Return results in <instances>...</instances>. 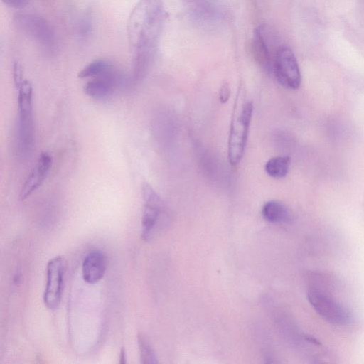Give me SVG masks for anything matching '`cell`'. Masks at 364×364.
<instances>
[{
  "label": "cell",
  "instance_id": "cell-1",
  "mask_svg": "<svg viewBox=\"0 0 364 364\" xmlns=\"http://www.w3.org/2000/svg\"><path fill=\"white\" fill-rule=\"evenodd\" d=\"M164 21L161 0H139L127 23V36L134 51V76L142 80L149 72Z\"/></svg>",
  "mask_w": 364,
  "mask_h": 364
},
{
  "label": "cell",
  "instance_id": "cell-2",
  "mask_svg": "<svg viewBox=\"0 0 364 364\" xmlns=\"http://www.w3.org/2000/svg\"><path fill=\"white\" fill-rule=\"evenodd\" d=\"M252 113V102L240 87L235 101L228 137V160L232 166H237L242 159Z\"/></svg>",
  "mask_w": 364,
  "mask_h": 364
},
{
  "label": "cell",
  "instance_id": "cell-3",
  "mask_svg": "<svg viewBox=\"0 0 364 364\" xmlns=\"http://www.w3.org/2000/svg\"><path fill=\"white\" fill-rule=\"evenodd\" d=\"M141 193L144 203L141 218V237L146 242L155 238L162 228L163 202L152 188L144 182L141 184Z\"/></svg>",
  "mask_w": 364,
  "mask_h": 364
},
{
  "label": "cell",
  "instance_id": "cell-4",
  "mask_svg": "<svg viewBox=\"0 0 364 364\" xmlns=\"http://www.w3.org/2000/svg\"><path fill=\"white\" fill-rule=\"evenodd\" d=\"M307 299L311 306L324 320L336 326H344L352 319L350 311L331 295L315 288L307 291Z\"/></svg>",
  "mask_w": 364,
  "mask_h": 364
},
{
  "label": "cell",
  "instance_id": "cell-5",
  "mask_svg": "<svg viewBox=\"0 0 364 364\" xmlns=\"http://www.w3.org/2000/svg\"><path fill=\"white\" fill-rule=\"evenodd\" d=\"M278 82L289 90L299 87L301 73L296 58L287 46H280L274 55L272 70Z\"/></svg>",
  "mask_w": 364,
  "mask_h": 364
},
{
  "label": "cell",
  "instance_id": "cell-6",
  "mask_svg": "<svg viewBox=\"0 0 364 364\" xmlns=\"http://www.w3.org/2000/svg\"><path fill=\"white\" fill-rule=\"evenodd\" d=\"M16 27L46 48H52L55 43V35L49 22L44 18L31 14H18L14 17Z\"/></svg>",
  "mask_w": 364,
  "mask_h": 364
},
{
  "label": "cell",
  "instance_id": "cell-7",
  "mask_svg": "<svg viewBox=\"0 0 364 364\" xmlns=\"http://www.w3.org/2000/svg\"><path fill=\"white\" fill-rule=\"evenodd\" d=\"M65 273V262L61 256L50 259L46 267V286L43 301L50 310L56 309L61 300Z\"/></svg>",
  "mask_w": 364,
  "mask_h": 364
},
{
  "label": "cell",
  "instance_id": "cell-8",
  "mask_svg": "<svg viewBox=\"0 0 364 364\" xmlns=\"http://www.w3.org/2000/svg\"><path fill=\"white\" fill-rule=\"evenodd\" d=\"M273 32L266 26H259L255 31L252 40V53L259 65L267 71L272 70L274 55L281 46H276Z\"/></svg>",
  "mask_w": 364,
  "mask_h": 364
},
{
  "label": "cell",
  "instance_id": "cell-9",
  "mask_svg": "<svg viewBox=\"0 0 364 364\" xmlns=\"http://www.w3.org/2000/svg\"><path fill=\"white\" fill-rule=\"evenodd\" d=\"M32 108H18L16 127V153L21 158L30 155L34 145V127Z\"/></svg>",
  "mask_w": 364,
  "mask_h": 364
},
{
  "label": "cell",
  "instance_id": "cell-10",
  "mask_svg": "<svg viewBox=\"0 0 364 364\" xmlns=\"http://www.w3.org/2000/svg\"><path fill=\"white\" fill-rule=\"evenodd\" d=\"M119 79L114 71L112 70L90 80L85 85V93L95 100H103L108 97L115 90Z\"/></svg>",
  "mask_w": 364,
  "mask_h": 364
},
{
  "label": "cell",
  "instance_id": "cell-11",
  "mask_svg": "<svg viewBox=\"0 0 364 364\" xmlns=\"http://www.w3.org/2000/svg\"><path fill=\"white\" fill-rule=\"evenodd\" d=\"M107 267L104 253L93 250L85 257L82 265V274L84 280L88 284H95L104 276Z\"/></svg>",
  "mask_w": 364,
  "mask_h": 364
},
{
  "label": "cell",
  "instance_id": "cell-12",
  "mask_svg": "<svg viewBox=\"0 0 364 364\" xmlns=\"http://www.w3.org/2000/svg\"><path fill=\"white\" fill-rule=\"evenodd\" d=\"M52 159L48 153H42L36 166L26 180L20 197L22 200L31 196L43 182L50 166Z\"/></svg>",
  "mask_w": 364,
  "mask_h": 364
},
{
  "label": "cell",
  "instance_id": "cell-13",
  "mask_svg": "<svg viewBox=\"0 0 364 364\" xmlns=\"http://www.w3.org/2000/svg\"><path fill=\"white\" fill-rule=\"evenodd\" d=\"M264 219L269 223H286L291 220V215L288 208L277 200L265 203L262 209Z\"/></svg>",
  "mask_w": 364,
  "mask_h": 364
},
{
  "label": "cell",
  "instance_id": "cell-14",
  "mask_svg": "<svg viewBox=\"0 0 364 364\" xmlns=\"http://www.w3.org/2000/svg\"><path fill=\"white\" fill-rule=\"evenodd\" d=\"M291 159L287 156H279L271 158L265 164L266 173L274 178H282L288 173Z\"/></svg>",
  "mask_w": 364,
  "mask_h": 364
},
{
  "label": "cell",
  "instance_id": "cell-15",
  "mask_svg": "<svg viewBox=\"0 0 364 364\" xmlns=\"http://www.w3.org/2000/svg\"><path fill=\"white\" fill-rule=\"evenodd\" d=\"M114 69V66L105 60H96L84 67L78 73L80 78L95 77Z\"/></svg>",
  "mask_w": 364,
  "mask_h": 364
},
{
  "label": "cell",
  "instance_id": "cell-16",
  "mask_svg": "<svg viewBox=\"0 0 364 364\" xmlns=\"http://www.w3.org/2000/svg\"><path fill=\"white\" fill-rule=\"evenodd\" d=\"M137 339L141 363L143 364L157 363L156 353L146 338L142 334H139Z\"/></svg>",
  "mask_w": 364,
  "mask_h": 364
},
{
  "label": "cell",
  "instance_id": "cell-17",
  "mask_svg": "<svg viewBox=\"0 0 364 364\" xmlns=\"http://www.w3.org/2000/svg\"><path fill=\"white\" fill-rule=\"evenodd\" d=\"M13 76L15 86L18 89L23 82L22 68L18 63H15L14 64Z\"/></svg>",
  "mask_w": 364,
  "mask_h": 364
},
{
  "label": "cell",
  "instance_id": "cell-18",
  "mask_svg": "<svg viewBox=\"0 0 364 364\" xmlns=\"http://www.w3.org/2000/svg\"><path fill=\"white\" fill-rule=\"evenodd\" d=\"M230 87L227 83H223L219 90V100L221 103L228 102L230 97Z\"/></svg>",
  "mask_w": 364,
  "mask_h": 364
},
{
  "label": "cell",
  "instance_id": "cell-19",
  "mask_svg": "<svg viewBox=\"0 0 364 364\" xmlns=\"http://www.w3.org/2000/svg\"><path fill=\"white\" fill-rule=\"evenodd\" d=\"M6 5L16 9L23 8L28 4V0H1Z\"/></svg>",
  "mask_w": 364,
  "mask_h": 364
},
{
  "label": "cell",
  "instance_id": "cell-20",
  "mask_svg": "<svg viewBox=\"0 0 364 364\" xmlns=\"http://www.w3.org/2000/svg\"><path fill=\"white\" fill-rule=\"evenodd\" d=\"M119 358H120L119 359L120 363H122V364L126 363L127 355H126V351L124 348H122L120 350Z\"/></svg>",
  "mask_w": 364,
  "mask_h": 364
}]
</instances>
